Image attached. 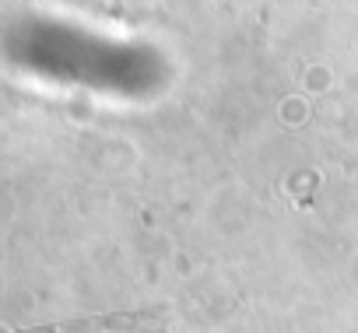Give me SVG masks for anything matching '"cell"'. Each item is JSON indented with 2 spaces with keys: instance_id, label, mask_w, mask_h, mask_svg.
<instances>
[{
  "instance_id": "cell-1",
  "label": "cell",
  "mask_w": 358,
  "mask_h": 333,
  "mask_svg": "<svg viewBox=\"0 0 358 333\" xmlns=\"http://www.w3.org/2000/svg\"><path fill=\"white\" fill-rule=\"evenodd\" d=\"M144 323V316H109V319H92V323H71V326H46V330H32V333H99V330H127Z\"/></svg>"
}]
</instances>
